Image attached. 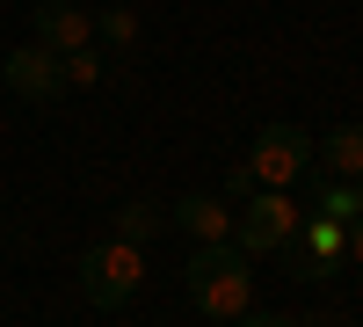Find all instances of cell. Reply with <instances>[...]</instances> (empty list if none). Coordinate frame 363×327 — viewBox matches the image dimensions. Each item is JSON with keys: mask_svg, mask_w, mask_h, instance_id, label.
<instances>
[{"mask_svg": "<svg viewBox=\"0 0 363 327\" xmlns=\"http://www.w3.org/2000/svg\"><path fill=\"white\" fill-rule=\"evenodd\" d=\"M313 211H327V218H363V182H335V174H320L313 182Z\"/></svg>", "mask_w": 363, "mask_h": 327, "instance_id": "9c48e42d", "label": "cell"}, {"mask_svg": "<svg viewBox=\"0 0 363 327\" xmlns=\"http://www.w3.org/2000/svg\"><path fill=\"white\" fill-rule=\"evenodd\" d=\"M298 204L284 196V189H255L247 196V218L233 226V248H247V255H284V248H298Z\"/></svg>", "mask_w": 363, "mask_h": 327, "instance_id": "277c9868", "label": "cell"}, {"mask_svg": "<svg viewBox=\"0 0 363 327\" xmlns=\"http://www.w3.org/2000/svg\"><path fill=\"white\" fill-rule=\"evenodd\" d=\"M167 226V211H160V204H124V211H116V240H131V248H145V240H153V233Z\"/></svg>", "mask_w": 363, "mask_h": 327, "instance_id": "30bf717a", "label": "cell"}, {"mask_svg": "<svg viewBox=\"0 0 363 327\" xmlns=\"http://www.w3.org/2000/svg\"><path fill=\"white\" fill-rule=\"evenodd\" d=\"M313 153L327 160L320 174H335V182H363V124H335Z\"/></svg>", "mask_w": 363, "mask_h": 327, "instance_id": "ba28073f", "label": "cell"}, {"mask_svg": "<svg viewBox=\"0 0 363 327\" xmlns=\"http://www.w3.org/2000/svg\"><path fill=\"white\" fill-rule=\"evenodd\" d=\"M262 182H255V174H247V160H240V167H225V182H218V196L233 204V196H255Z\"/></svg>", "mask_w": 363, "mask_h": 327, "instance_id": "4fadbf2b", "label": "cell"}, {"mask_svg": "<svg viewBox=\"0 0 363 327\" xmlns=\"http://www.w3.org/2000/svg\"><path fill=\"white\" fill-rule=\"evenodd\" d=\"M167 226H182L189 240H233V211H225V196H211V189H189V196H174V211Z\"/></svg>", "mask_w": 363, "mask_h": 327, "instance_id": "52a82bcc", "label": "cell"}, {"mask_svg": "<svg viewBox=\"0 0 363 327\" xmlns=\"http://www.w3.org/2000/svg\"><path fill=\"white\" fill-rule=\"evenodd\" d=\"M349 262H363V218H349Z\"/></svg>", "mask_w": 363, "mask_h": 327, "instance_id": "9a60e30c", "label": "cell"}, {"mask_svg": "<svg viewBox=\"0 0 363 327\" xmlns=\"http://www.w3.org/2000/svg\"><path fill=\"white\" fill-rule=\"evenodd\" d=\"M58 66H66V87H95V80H102V51H95V44H87V51H66Z\"/></svg>", "mask_w": 363, "mask_h": 327, "instance_id": "8fae6325", "label": "cell"}, {"mask_svg": "<svg viewBox=\"0 0 363 327\" xmlns=\"http://www.w3.org/2000/svg\"><path fill=\"white\" fill-rule=\"evenodd\" d=\"M182 284H189V306L203 320H240L255 306V255L233 240H203L189 255V270H182Z\"/></svg>", "mask_w": 363, "mask_h": 327, "instance_id": "6da1fadb", "label": "cell"}, {"mask_svg": "<svg viewBox=\"0 0 363 327\" xmlns=\"http://www.w3.org/2000/svg\"><path fill=\"white\" fill-rule=\"evenodd\" d=\"M29 22H37V44L58 51V58L95 44V15H87L80 0H37V15H29Z\"/></svg>", "mask_w": 363, "mask_h": 327, "instance_id": "8992f818", "label": "cell"}, {"mask_svg": "<svg viewBox=\"0 0 363 327\" xmlns=\"http://www.w3.org/2000/svg\"><path fill=\"white\" fill-rule=\"evenodd\" d=\"M247 174L262 189H291V182H306L313 174V138L298 131V124H262L255 145H247Z\"/></svg>", "mask_w": 363, "mask_h": 327, "instance_id": "3957f363", "label": "cell"}, {"mask_svg": "<svg viewBox=\"0 0 363 327\" xmlns=\"http://www.w3.org/2000/svg\"><path fill=\"white\" fill-rule=\"evenodd\" d=\"M95 37H102V44H131V37H138V15H131V8H102V15H95Z\"/></svg>", "mask_w": 363, "mask_h": 327, "instance_id": "7c38bea8", "label": "cell"}, {"mask_svg": "<svg viewBox=\"0 0 363 327\" xmlns=\"http://www.w3.org/2000/svg\"><path fill=\"white\" fill-rule=\"evenodd\" d=\"M138 284H145V248L116 240V233L80 255V291H87V306H95V313H124V306L138 299Z\"/></svg>", "mask_w": 363, "mask_h": 327, "instance_id": "7a4b0ae2", "label": "cell"}, {"mask_svg": "<svg viewBox=\"0 0 363 327\" xmlns=\"http://www.w3.org/2000/svg\"><path fill=\"white\" fill-rule=\"evenodd\" d=\"M0 80H8V95H22V102H58L66 95V66H58V51H44V44L8 51L0 58Z\"/></svg>", "mask_w": 363, "mask_h": 327, "instance_id": "5b68a950", "label": "cell"}, {"mask_svg": "<svg viewBox=\"0 0 363 327\" xmlns=\"http://www.w3.org/2000/svg\"><path fill=\"white\" fill-rule=\"evenodd\" d=\"M225 327H298V320H291V313H255V306H247V313L225 320Z\"/></svg>", "mask_w": 363, "mask_h": 327, "instance_id": "5bb4252c", "label": "cell"}]
</instances>
